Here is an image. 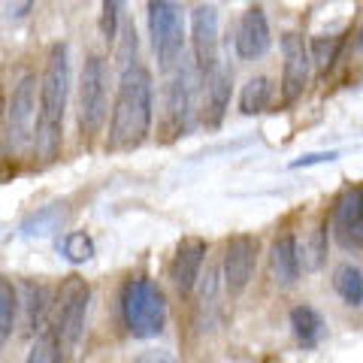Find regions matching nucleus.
Returning a JSON list of instances; mask_svg holds the SVG:
<instances>
[{
  "label": "nucleus",
  "instance_id": "nucleus-4",
  "mask_svg": "<svg viewBox=\"0 0 363 363\" xmlns=\"http://www.w3.org/2000/svg\"><path fill=\"white\" fill-rule=\"evenodd\" d=\"M118 318L124 333L133 339H157L167 330L169 303L164 288L152 276L124 279L118 291Z\"/></svg>",
  "mask_w": 363,
  "mask_h": 363
},
{
  "label": "nucleus",
  "instance_id": "nucleus-10",
  "mask_svg": "<svg viewBox=\"0 0 363 363\" xmlns=\"http://www.w3.org/2000/svg\"><path fill=\"white\" fill-rule=\"evenodd\" d=\"M281 52V79H279V97L285 106H294L306 94L312 82V52H309V37L303 30H285L279 40Z\"/></svg>",
  "mask_w": 363,
  "mask_h": 363
},
{
  "label": "nucleus",
  "instance_id": "nucleus-21",
  "mask_svg": "<svg viewBox=\"0 0 363 363\" xmlns=\"http://www.w3.org/2000/svg\"><path fill=\"white\" fill-rule=\"evenodd\" d=\"M351 30H339V33H318L309 40V52H312V70L315 76H327L333 73V67L342 58L345 45H348Z\"/></svg>",
  "mask_w": 363,
  "mask_h": 363
},
{
  "label": "nucleus",
  "instance_id": "nucleus-8",
  "mask_svg": "<svg viewBox=\"0 0 363 363\" xmlns=\"http://www.w3.org/2000/svg\"><path fill=\"white\" fill-rule=\"evenodd\" d=\"M257 260H260V240L255 233H230L224 240L221 248V279H224V294L230 300H240L248 291V285L255 281L257 272Z\"/></svg>",
  "mask_w": 363,
  "mask_h": 363
},
{
  "label": "nucleus",
  "instance_id": "nucleus-14",
  "mask_svg": "<svg viewBox=\"0 0 363 363\" xmlns=\"http://www.w3.org/2000/svg\"><path fill=\"white\" fill-rule=\"evenodd\" d=\"M267 267H269V279L276 281V288L288 291L297 288L303 279V257H300V236L291 227L272 233L269 248H267Z\"/></svg>",
  "mask_w": 363,
  "mask_h": 363
},
{
  "label": "nucleus",
  "instance_id": "nucleus-29",
  "mask_svg": "<svg viewBox=\"0 0 363 363\" xmlns=\"http://www.w3.org/2000/svg\"><path fill=\"white\" fill-rule=\"evenodd\" d=\"M339 152H321V155H306L300 161H294V167H312V164H324V161H336Z\"/></svg>",
  "mask_w": 363,
  "mask_h": 363
},
{
  "label": "nucleus",
  "instance_id": "nucleus-28",
  "mask_svg": "<svg viewBox=\"0 0 363 363\" xmlns=\"http://www.w3.org/2000/svg\"><path fill=\"white\" fill-rule=\"evenodd\" d=\"M58 227V209H43L37 212L30 221H25V233L28 236H45Z\"/></svg>",
  "mask_w": 363,
  "mask_h": 363
},
{
  "label": "nucleus",
  "instance_id": "nucleus-22",
  "mask_svg": "<svg viewBox=\"0 0 363 363\" xmlns=\"http://www.w3.org/2000/svg\"><path fill=\"white\" fill-rule=\"evenodd\" d=\"M330 285L336 291V297L342 300V306L348 309H363V269L351 260L336 264L330 272Z\"/></svg>",
  "mask_w": 363,
  "mask_h": 363
},
{
  "label": "nucleus",
  "instance_id": "nucleus-12",
  "mask_svg": "<svg viewBox=\"0 0 363 363\" xmlns=\"http://www.w3.org/2000/svg\"><path fill=\"white\" fill-rule=\"evenodd\" d=\"M333 242L345 252L363 245V182H348L330 203Z\"/></svg>",
  "mask_w": 363,
  "mask_h": 363
},
{
  "label": "nucleus",
  "instance_id": "nucleus-1",
  "mask_svg": "<svg viewBox=\"0 0 363 363\" xmlns=\"http://www.w3.org/2000/svg\"><path fill=\"white\" fill-rule=\"evenodd\" d=\"M155 128V73L136 61L118 70L116 97L109 106V124L104 133L106 152H133L149 143Z\"/></svg>",
  "mask_w": 363,
  "mask_h": 363
},
{
  "label": "nucleus",
  "instance_id": "nucleus-5",
  "mask_svg": "<svg viewBox=\"0 0 363 363\" xmlns=\"http://www.w3.org/2000/svg\"><path fill=\"white\" fill-rule=\"evenodd\" d=\"M40 106V76L28 70L16 79L9 97L4 100V124H0V145L6 157L33 155V130H37Z\"/></svg>",
  "mask_w": 363,
  "mask_h": 363
},
{
  "label": "nucleus",
  "instance_id": "nucleus-23",
  "mask_svg": "<svg viewBox=\"0 0 363 363\" xmlns=\"http://www.w3.org/2000/svg\"><path fill=\"white\" fill-rule=\"evenodd\" d=\"M67 354H70V351L64 348L61 336L55 333V327L45 324L43 330L33 336V342L25 354V363H67Z\"/></svg>",
  "mask_w": 363,
  "mask_h": 363
},
{
  "label": "nucleus",
  "instance_id": "nucleus-24",
  "mask_svg": "<svg viewBox=\"0 0 363 363\" xmlns=\"http://www.w3.org/2000/svg\"><path fill=\"white\" fill-rule=\"evenodd\" d=\"M18 315H21L18 285H16L13 279L0 276V348H4L9 339H13L16 327H18Z\"/></svg>",
  "mask_w": 363,
  "mask_h": 363
},
{
  "label": "nucleus",
  "instance_id": "nucleus-7",
  "mask_svg": "<svg viewBox=\"0 0 363 363\" xmlns=\"http://www.w3.org/2000/svg\"><path fill=\"white\" fill-rule=\"evenodd\" d=\"M149 40L164 76L185 58L188 43V13L179 0H149Z\"/></svg>",
  "mask_w": 363,
  "mask_h": 363
},
{
  "label": "nucleus",
  "instance_id": "nucleus-2",
  "mask_svg": "<svg viewBox=\"0 0 363 363\" xmlns=\"http://www.w3.org/2000/svg\"><path fill=\"white\" fill-rule=\"evenodd\" d=\"M73 94V67L70 45L52 43L45 52V64L40 73V106H37V130H33V157L43 164L58 161L64 149V124Z\"/></svg>",
  "mask_w": 363,
  "mask_h": 363
},
{
  "label": "nucleus",
  "instance_id": "nucleus-20",
  "mask_svg": "<svg viewBox=\"0 0 363 363\" xmlns=\"http://www.w3.org/2000/svg\"><path fill=\"white\" fill-rule=\"evenodd\" d=\"M276 100V85L267 73H257V76H248L245 85L240 88V97H236V109L240 116L252 118V116H264V112L272 106Z\"/></svg>",
  "mask_w": 363,
  "mask_h": 363
},
{
  "label": "nucleus",
  "instance_id": "nucleus-30",
  "mask_svg": "<svg viewBox=\"0 0 363 363\" xmlns=\"http://www.w3.org/2000/svg\"><path fill=\"white\" fill-rule=\"evenodd\" d=\"M30 9H33V0H13L9 4V18H28L30 16Z\"/></svg>",
  "mask_w": 363,
  "mask_h": 363
},
{
  "label": "nucleus",
  "instance_id": "nucleus-17",
  "mask_svg": "<svg viewBox=\"0 0 363 363\" xmlns=\"http://www.w3.org/2000/svg\"><path fill=\"white\" fill-rule=\"evenodd\" d=\"M230 97H233V70L230 67H218L215 73L203 79L200 91V124L206 130H218L227 112H230Z\"/></svg>",
  "mask_w": 363,
  "mask_h": 363
},
{
  "label": "nucleus",
  "instance_id": "nucleus-27",
  "mask_svg": "<svg viewBox=\"0 0 363 363\" xmlns=\"http://www.w3.org/2000/svg\"><path fill=\"white\" fill-rule=\"evenodd\" d=\"M112 49H116V64H118V70H124V67H130V64L140 61V37H136L133 21H124V25H121L118 40L112 43Z\"/></svg>",
  "mask_w": 363,
  "mask_h": 363
},
{
  "label": "nucleus",
  "instance_id": "nucleus-6",
  "mask_svg": "<svg viewBox=\"0 0 363 363\" xmlns=\"http://www.w3.org/2000/svg\"><path fill=\"white\" fill-rule=\"evenodd\" d=\"M200 91H203V79L188 58H182L173 70L167 73L164 130L169 133V140L188 136L191 128H194V121H200Z\"/></svg>",
  "mask_w": 363,
  "mask_h": 363
},
{
  "label": "nucleus",
  "instance_id": "nucleus-25",
  "mask_svg": "<svg viewBox=\"0 0 363 363\" xmlns=\"http://www.w3.org/2000/svg\"><path fill=\"white\" fill-rule=\"evenodd\" d=\"M128 0H100V37L106 45L118 40L121 25L128 21Z\"/></svg>",
  "mask_w": 363,
  "mask_h": 363
},
{
  "label": "nucleus",
  "instance_id": "nucleus-9",
  "mask_svg": "<svg viewBox=\"0 0 363 363\" xmlns=\"http://www.w3.org/2000/svg\"><path fill=\"white\" fill-rule=\"evenodd\" d=\"M88 309H91V285L85 279L70 276L58 288L55 297V312H52V327L61 336V342L67 351H73L79 345V339L85 333V321H88Z\"/></svg>",
  "mask_w": 363,
  "mask_h": 363
},
{
  "label": "nucleus",
  "instance_id": "nucleus-3",
  "mask_svg": "<svg viewBox=\"0 0 363 363\" xmlns=\"http://www.w3.org/2000/svg\"><path fill=\"white\" fill-rule=\"evenodd\" d=\"M109 88L112 70L104 52H88L76 82V130L85 145L104 140L109 124Z\"/></svg>",
  "mask_w": 363,
  "mask_h": 363
},
{
  "label": "nucleus",
  "instance_id": "nucleus-16",
  "mask_svg": "<svg viewBox=\"0 0 363 363\" xmlns=\"http://www.w3.org/2000/svg\"><path fill=\"white\" fill-rule=\"evenodd\" d=\"M18 285V306H21V327L37 336L45 324L52 321L55 312V297H58V288H52L49 281L43 279H21Z\"/></svg>",
  "mask_w": 363,
  "mask_h": 363
},
{
  "label": "nucleus",
  "instance_id": "nucleus-15",
  "mask_svg": "<svg viewBox=\"0 0 363 363\" xmlns=\"http://www.w3.org/2000/svg\"><path fill=\"white\" fill-rule=\"evenodd\" d=\"M272 49V28H269V16L264 13V6H248L245 13L236 21L233 30V52L236 58L252 64L260 61L264 55Z\"/></svg>",
  "mask_w": 363,
  "mask_h": 363
},
{
  "label": "nucleus",
  "instance_id": "nucleus-31",
  "mask_svg": "<svg viewBox=\"0 0 363 363\" xmlns=\"http://www.w3.org/2000/svg\"><path fill=\"white\" fill-rule=\"evenodd\" d=\"M351 37H354V40H351V45H354V52H360V55H363V18H360V25H357V30L351 33Z\"/></svg>",
  "mask_w": 363,
  "mask_h": 363
},
{
  "label": "nucleus",
  "instance_id": "nucleus-26",
  "mask_svg": "<svg viewBox=\"0 0 363 363\" xmlns=\"http://www.w3.org/2000/svg\"><path fill=\"white\" fill-rule=\"evenodd\" d=\"M58 252L70 260V264H88L97 248H94V240H91L85 230H67L58 240Z\"/></svg>",
  "mask_w": 363,
  "mask_h": 363
},
{
  "label": "nucleus",
  "instance_id": "nucleus-11",
  "mask_svg": "<svg viewBox=\"0 0 363 363\" xmlns=\"http://www.w3.org/2000/svg\"><path fill=\"white\" fill-rule=\"evenodd\" d=\"M188 33H191V64L197 67L200 79H206L221 67V21L218 9L212 4H200L188 13Z\"/></svg>",
  "mask_w": 363,
  "mask_h": 363
},
{
  "label": "nucleus",
  "instance_id": "nucleus-13",
  "mask_svg": "<svg viewBox=\"0 0 363 363\" xmlns=\"http://www.w3.org/2000/svg\"><path fill=\"white\" fill-rule=\"evenodd\" d=\"M209 242L203 236H182L179 245L169 255L167 264V279L179 297H191L203 276V269L209 264Z\"/></svg>",
  "mask_w": 363,
  "mask_h": 363
},
{
  "label": "nucleus",
  "instance_id": "nucleus-18",
  "mask_svg": "<svg viewBox=\"0 0 363 363\" xmlns=\"http://www.w3.org/2000/svg\"><path fill=\"white\" fill-rule=\"evenodd\" d=\"M330 242H333V230H330V209H321L312 218L309 230L300 236V257H303V272H321L330 257Z\"/></svg>",
  "mask_w": 363,
  "mask_h": 363
},
{
  "label": "nucleus",
  "instance_id": "nucleus-19",
  "mask_svg": "<svg viewBox=\"0 0 363 363\" xmlns=\"http://www.w3.org/2000/svg\"><path fill=\"white\" fill-rule=\"evenodd\" d=\"M288 327L291 336L303 351H315L327 339V318L321 309H315L312 303H297L288 312Z\"/></svg>",
  "mask_w": 363,
  "mask_h": 363
}]
</instances>
